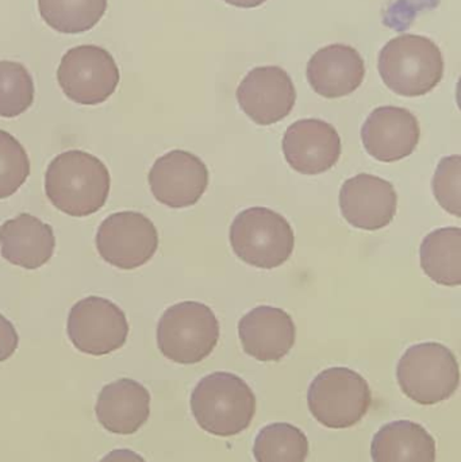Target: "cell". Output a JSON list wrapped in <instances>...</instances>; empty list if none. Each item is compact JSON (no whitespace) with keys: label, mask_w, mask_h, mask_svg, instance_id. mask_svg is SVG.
<instances>
[{"label":"cell","mask_w":461,"mask_h":462,"mask_svg":"<svg viewBox=\"0 0 461 462\" xmlns=\"http://www.w3.org/2000/svg\"><path fill=\"white\" fill-rule=\"evenodd\" d=\"M110 187L107 167L87 152H64L46 170V197L57 210L76 218L97 213L107 202Z\"/></svg>","instance_id":"obj_1"},{"label":"cell","mask_w":461,"mask_h":462,"mask_svg":"<svg viewBox=\"0 0 461 462\" xmlns=\"http://www.w3.org/2000/svg\"><path fill=\"white\" fill-rule=\"evenodd\" d=\"M192 415L206 433L233 437L251 426L256 414V396L240 376L214 372L192 391Z\"/></svg>","instance_id":"obj_2"},{"label":"cell","mask_w":461,"mask_h":462,"mask_svg":"<svg viewBox=\"0 0 461 462\" xmlns=\"http://www.w3.org/2000/svg\"><path fill=\"white\" fill-rule=\"evenodd\" d=\"M378 69L383 83L395 94L424 97L443 80V53L424 35L402 34L383 46Z\"/></svg>","instance_id":"obj_3"},{"label":"cell","mask_w":461,"mask_h":462,"mask_svg":"<svg viewBox=\"0 0 461 462\" xmlns=\"http://www.w3.org/2000/svg\"><path fill=\"white\" fill-rule=\"evenodd\" d=\"M219 339V322L210 307L181 301L165 310L157 325V346L168 360L192 365L207 358Z\"/></svg>","instance_id":"obj_4"},{"label":"cell","mask_w":461,"mask_h":462,"mask_svg":"<svg viewBox=\"0 0 461 462\" xmlns=\"http://www.w3.org/2000/svg\"><path fill=\"white\" fill-rule=\"evenodd\" d=\"M398 384L416 403L433 406L451 398L460 383V369L454 353L438 342L413 345L401 357Z\"/></svg>","instance_id":"obj_5"},{"label":"cell","mask_w":461,"mask_h":462,"mask_svg":"<svg viewBox=\"0 0 461 462\" xmlns=\"http://www.w3.org/2000/svg\"><path fill=\"white\" fill-rule=\"evenodd\" d=\"M373 393L367 380L344 366L325 369L311 382L308 406L325 428L349 429L367 415Z\"/></svg>","instance_id":"obj_6"},{"label":"cell","mask_w":461,"mask_h":462,"mask_svg":"<svg viewBox=\"0 0 461 462\" xmlns=\"http://www.w3.org/2000/svg\"><path fill=\"white\" fill-rule=\"evenodd\" d=\"M230 245L249 265L273 269L291 257L295 236L291 225L275 211L251 208L241 211L230 226Z\"/></svg>","instance_id":"obj_7"},{"label":"cell","mask_w":461,"mask_h":462,"mask_svg":"<svg viewBox=\"0 0 461 462\" xmlns=\"http://www.w3.org/2000/svg\"><path fill=\"white\" fill-rule=\"evenodd\" d=\"M57 80L72 102L97 106L115 92L119 84L118 65L100 46H76L62 56Z\"/></svg>","instance_id":"obj_8"},{"label":"cell","mask_w":461,"mask_h":462,"mask_svg":"<svg viewBox=\"0 0 461 462\" xmlns=\"http://www.w3.org/2000/svg\"><path fill=\"white\" fill-rule=\"evenodd\" d=\"M67 333L73 346L81 353L106 356L126 344L129 323L124 312L113 301L88 296L70 309Z\"/></svg>","instance_id":"obj_9"},{"label":"cell","mask_w":461,"mask_h":462,"mask_svg":"<svg viewBox=\"0 0 461 462\" xmlns=\"http://www.w3.org/2000/svg\"><path fill=\"white\" fill-rule=\"evenodd\" d=\"M100 257L124 271L145 265L159 247V233L153 222L141 213L122 211L111 214L97 233Z\"/></svg>","instance_id":"obj_10"},{"label":"cell","mask_w":461,"mask_h":462,"mask_svg":"<svg viewBox=\"0 0 461 462\" xmlns=\"http://www.w3.org/2000/svg\"><path fill=\"white\" fill-rule=\"evenodd\" d=\"M157 202L170 208L197 205L208 186L205 162L186 151H172L156 160L148 176Z\"/></svg>","instance_id":"obj_11"},{"label":"cell","mask_w":461,"mask_h":462,"mask_svg":"<svg viewBox=\"0 0 461 462\" xmlns=\"http://www.w3.org/2000/svg\"><path fill=\"white\" fill-rule=\"evenodd\" d=\"M237 100L254 124L270 126L290 116L297 102V91L283 68L259 67L241 81Z\"/></svg>","instance_id":"obj_12"},{"label":"cell","mask_w":461,"mask_h":462,"mask_svg":"<svg viewBox=\"0 0 461 462\" xmlns=\"http://www.w3.org/2000/svg\"><path fill=\"white\" fill-rule=\"evenodd\" d=\"M397 206L394 187L378 176L360 173L341 187V214L357 229L375 231L389 226L397 214Z\"/></svg>","instance_id":"obj_13"},{"label":"cell","mask_w":461,"mask_h":462,"mask_svg":"<svg viewBox=\"0 0 461 462\" xmlns=\"http://www.w3.org/2000/svg\"><path fill=\"white\" fill-rule=\"evenodd\" d=\"M284 157L302 175H321L337 164L341 138L337 130L321 119H300L283 137Z\"/></svg>","instance_id":"obj_14"},{"label":"cell","mask_w":461,"mask_h":462,"mask_svg":"<svg viewBox=\"0 0 461 462\" xmlns=\"http://www.w3.org/2000/svg\"><path fill=\"white\" fill-rule=\"evenodd\" d=\"M421 137L419 119L402 107L375 108L363 125L362 141L365 151L382 162L406 159L416 151Z\"/></svg>","instance_id":"obj_15"},{"label":"cell","mask_w":461,"mask_h":462,"mask_svg":"<svg viewBox=\"0 0 461 462\" xmlns=\"http://www.w3.org/2000/svg\"><path fill=\"white\" fill-rule=\"evenodd\" d=\"M238 336L246 355L271 363L289 355L297 338V328L284 310L260 306L241 318Z\"/></svg>","instance_id":"obj_16"},{"label":"cell","mask_w":461,"mask_h":462,"mask_svg":"<svg viewBox=\"0 0 461 462\" xmlns=\"http://www.w3.org/2000/svg\"><path fill=\"white\" fill-rule=\"evenodd\" d=\"M306 73L317 94L327 99H338L348 97L362 86L365 64L356 49L335 43L314 53Z\"/></svg>","instance_id":"obj_17"},{"label":"cell","mask_w":461,"mask_h":462,"mask_svg":"<svg viewBox=\"0 0 461 462\" xmlns=\"http://www.w3.org/2000/svg\"><path fill=\"white\" fill-rule=\"evenodd\" d=\"M95 414L106 430L130 436L137 433L149 420L151 393L135 380H116L100 391Z\"/></svg>","instance_id":"obj_18"},{"label":"cell","mask_w":461,"mask_h":462,"mask_svg":"<svg viewBox=\"0 0 461 462\" xmlns=\"http://www.w3.org/2000/svg\"><path fill=\"white\" fill-rule=\"evenodd\" d=\"M56 236L51 225L32 214H19L0 226V253L13 265L34 271L54 253Z\"/></svg>","instance_id":"obj_19"},{"label":"cell","mask_w":461,"mask_h":462,"mask_svg":"<svg viewBox=\"0 0 461 462\" xmlns=\"http://www.w3.org/2000/svg\"><path fill=\"white\" fill-rule=\"evenodd\" d=\"M432 434L411 420H395L379 429L371 444L373 462H436Z\"/></svg>","instance_id":"obj_20"},{"label":"cell","mask_w":461,"mask_h":462,"mask_svg":"<svg viewBox=\"0 0 461 462\" xmlns=\"http://www.w3.org/2000/svg\"><path fill=\"white\" fill-rule=\"evenodd\" d=\"M421 266L433 282L446 287L461 284V229L441 227L425 236L420 249Z\"/></svg>","instance_id":"obj_21"},{"label":"cell","mask_w":461,"mask_h":462,"mask_svg":"<svg viewBox=\"0 0 461 462\" xmlns=\"http://www.w3.org/2000/svg\"><path fill=\"white\" fill-rule=\"evenodd\" d=\"M43 21L61 34H80L99 23L107 0H38Z\"/></svg>","instance_id":"obj_22"},{"label":"cell","mask_w":461,"mask_h":462,"mask_svg":"<svg viewBox=\"0 0 461 462\" xmlns=\"http://www.w3.org/2000/svg\"><path fill=\"white\" fill-rule=\"evenodd\" d=\"M254 456L256 462H305L309 456V439L297 426L272 423L257 434Z\"/></svg>","instance_id":"obj_23"},{"label":"cell","mask_w":461,"mask_h":462,"mask_svg":"<svg viewBox=\"0 0 461 462\" xmlns=\"http://www.w3.org/2000/svg\"><path fill=\"white\" fill-rule=\"evenodd\" d=\"M34 94V81L23 65L0 61V116H21L32 107Z\"/></svg>","instance_id":"obj_24"},{"label":"cell","mask_w":461,"mask_h":462,"mask_svg":"<svg viewBox=\"0 0 461 462\" xmlns=\"http://www.w3.org/2000/svg\"><path fill=\"white\" fill-rule=\"evenodd\" d=\"M30 175L26 151L10 133L0 130V200L13 197Z\"/></svg>","instance_id":"obj_25"},{"label":"cell","mask_w":461,"mask_h":462,"mask_svg":"<svg viewBox=\"0 0 461 462\" xmlns=\"http://www.w3.org/2000/svg\"><path fill=\"white\" fill-rule=\"evenodd\" d=\"M438 205L452 216L461 217V157H444L432 181Z\"/></svg>","instance_id":"obj_26"},{"label":"cell","mask_w":461,"mask_h":462,"mask_svg":"<svg viewBox=\"0 0 461 462\" xmlns=\"http://www.w3.org/2000/svg\"><path fill=\"white\" fill-rule=\"evenodd\" d=\"M19 337L13 323L0 314V363L7 361L18 349Z\"/></svg>","instance_id":"obj_27"},{"label":"cell","mask_w":461,"mask_h":462,"mask_svg":"<svg viewBox=\"0 0 461 462\" xmlns=\"http://www.w3.org/2000/svg\"><path fill=\"white\" fill-rule=\"evenodd\" d=\"M99 462H146L143 456L130 449H115L106 455Z\"/></svg>","instance_id":"obj_28"},{"label":"cell","mask_w":461,"mask_h":462,"mask_svg":"<svg viewBox=\"0 0 461 462\" xmlns=\"http://www.w3.org/2000/svg\"><path fill=\"white\" fill-rule=\"evenodd\" d=\"M227 5H235L238 8H254L264 5L267 0H224Z\"/></svg>","instance_id":"obj_29"}]
</instances>
